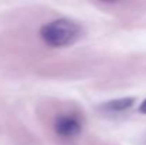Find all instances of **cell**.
Here are the masks:
<instances>
[{"instance_id":"7a4b0ae2","label":"cell","mask_w":146,"mask_h":145,"mask_svg":"<svg viewBox=\"0 0 146 145\" xmlns=\"http://www.w3.org/2000/svg\"><path fill=\"white\" fill-rule=\"evenodd\" d=\"M54 130L58 137L70 140V138H75L81 132L82 122L74 114H62V115L57 117V120L54 122Z\"/></svg>"},{"instance_id":"6da1fadb","label":"cell","mask_w":146,"mask_h":145,"mask_svg":"<svg viewBox=\"0 0 146 145\" xmlns=\"http://www.w3.org/2000/svg\"><path fill=\"white\" fill-rule=\"evenodd\" d=\"M81 26L70 19H57L44 24L40 36L50 47H67L74 44L81 36Z\"/></svg>"},{"instance_id":"277c9868","label":"cell","mask_w":146,"mask_h":145,"mask_svg":"<svg viewBox=\"0 0 146 145\" xmlns=\"http://www.w3.org/2000/svg\"><path fill=\"white\" fill-rule=\"evenodd\" d=\"M139 111H141L142 114H146V100L139 105Z\"/></svg>"},{"instance_id":"3957f363","label":"cell","mask_w":146,"mask_h":145,"mask_svg":"<svg viewBox=\"0 0 146 145\" xmlns=\"http://www.w3.org/2000/svg\"><path fill=\"white\" fill-rule=\"evenodd\" d=\"M133 101H135L133 98H118V100L106 101L105 104L101 105V108L105 110V111H111V112L125 111V110H128L133 105Z\"/></svg>"}]
</instances>
